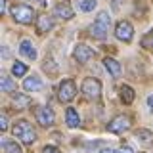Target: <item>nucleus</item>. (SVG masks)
<instances>
[{
    "label": "nucleus",
    "mask_w": 153,
    "mask_h": 153,
    "mask_svg": "<svg viewBox=\"0 0 153 153\" xmlns=\"http://www.w3.org/2000/svg\"><path fill=\"white\" fill-rule=\"evenodd\" d=\"M121 100L124 103H132L134 102V90L130 86H121Z\"/></svg>",
    "instance_id": "nucleus-17"
},
{
    "label": "nucleus",
    "mask_w": 153,
    "mask_h": 153,
    "mask_svg": "<svg viewBox=\"0 0 153 153\" xmlns=\"http://www.w3.org/2000/svg\"><path fill=\"white\" fill-rule=\"evenodd\" d=\"M130 126H132L130 119L124 117V115H119V117H115L113 121L107 124V130L113 132V134H121V132H124V130H128Z\"/></svg>",
    "instance_id": "nucleus-7"
},
{
    "label": "nucleus",
    "mask_w": 153,
    "mask_h": 153,
    "mask_svg": "<svg viewBox=\"0 0 153 153\" xmlns=\"http://www.w3.org/2000/svg\"><path fill=\"white\" fill-rule=\"evenodd\" d=\"M13 103H16V107H19V109L29 107V105H31V98H29V96H23V94H16L13 96Z\"/></svg>",
    "instance_id": "nucleus-16"
},
{
    "label": "nucleus",
    "mask_w": 153,
    "mask_h": 153,
    "mask_svg": "<svg viewBox=\"0 0 153 153\" xmlns=\"http://www.w3.org/2000/svg\"><path fill=\"white\" fill-rule=\"evenodd\" d=\"M147 105H149V109H153V94L147 98Z\"/></svg>",
    "instance_id": "nucleus-29"
},
{
    "label": "nucleus",
    "mask_w": 153,
    "mask_h": 153,
    "mask_svg": "<svg viewBox=\"0 0 153 153\" xmlns=\"http://www.w3.org/2000/svg\"><path fill=\"white\" fill-rule=\"evenodd\" d=\"M12 73H13V76H25V73H27V65L21 63V61H16V63L12 65Z\"/></svg>",
    "instance_id": "nucleus-20"
},
{
    "label": "nucleus",
    "mask_w": 153,
    "mask_h": 153,
    "mask_svg": "<svg viewBox=\"0 0 153 153\" xmlns=\"http://www.w3.org/2000/svg\"><path fill=\"white\" fill-rule=\"evenodd\" d=\"M12 132H13V136L19 138V140H21L23 143H27V146H31V143L36 140V132L33 130V126H31L27 121L16 123V126L12 128Z\"/></svg>",
    "instance_id": "nucleus-2"
},
{
    "label": "nucleus",
    "mask_w": 153,
    "mask_h": 153,
    "mask_svg": "<svg viewBox=\"0 0 153 153\" xmlns=\"http://www.w3.org/2000/svg\"><path fill=\"white\" fill-rule=\"evenodd\" d=\"M54 16L59 17V19H71L73 17V10H71V6L67 2H59L54 8Z\"/></svg>",
    "instance_id": "nucleus-10"
},
{
    "label": "nucleus",
    "mask_w": 153,
    "mask_h": 153,
    "mask_svg": "<svg viewBox=\"0 0 153 153\" xmlns=\"http://www.w3.org/2000/svg\"><path fill=\"white\" fill-rule=\"evenodd\" d=\"M151 33H153V31H151Z\"/></svg>",
    "instance_id": "nucleus-32"
},
{
    "label": "nucleus",
    "mask_w": 153,
    "mask_h": 153,
    "mask_svg": "<svg viewBox=\"0 0 153 153\" xmlns=\"http://www.w3.org/2000/svg\"><path fill=\"white\" fill-rule=\"evenodd\" d=\"M0 86H2L4 92H13V88H16L13 80L10 79V76H6V75H2V79H0Z\"/></svg>",
    "instance_id": "nucleus-22"
},
{
    "label": "nucleus",
    "mask_w": 153,
    "mask_h": 153,
    "mask_svg": "<svg viewBox=\"0 0 153 153\" xmlns=\"http://www.w3.org/2000/svg\"><path fill=\"white\" fill-rule=\"evenodd\" d=\"M35 117H36L38 124H40V126H46V128L52 126L54 121H56V115H54V111H52L48 105H40V107H36Z\"/></svg>",
    "instance_id": "nucleus-6"
},
{
    "label": "nucleus",
    "mask_w": 153,
    "mask_h": 153,
    "mask_svg": "<svg viewBox=\"0 0 153 153\" xmlns=\"http://www.w3.org/2000/svg\"><path fill=\"white\" fill-rule=\"evenodd\" d=\"M2 147H4V153H21V147L16 142H10V140H2Z\"/></svg>",
    "instance_id": "nucleus-19"
},
{
    "label": "nucleus",
    "mask_w": 153,
    "mask_h": 153,
    "mask_svg": "<svg viewBox=\"0 0 153 153\" xmlns=\"http://www.w3.org/2000/svg\"><path fill=\"white\" fill-rule=\"evenodd\" d=\"M65 119H67V126H69V128H76L80 124V117H79V113H76L73 107H67Z\"/></svg>",
    "instance_id": "nucleus-14"
},
{
    "label": "nucleus",
    "mask_w": 153,
    "mask_h": 153,
    "mask_svg": "<svg viewBox=\"0 0 153 153\" xmlns=\"http://www.w3.org/2000/svg\"><path fill=\"white\" fill-rule=\"evenodd\" d=\"M54 27V23H52V19L48 17V16H40L36 19V29H38V33H46V31H50V29Z\"/></svg>",
    "instance_id": "nucleus-15"
},
{
    "label": "nucleus",
    "mask_w": 153,
    "mask_h": 153,
    "mask_svg": "<svg viewBox=\"0 0 153 153\" xmlns=\"http://www.w3.org/2000/svg\"><path fill=\"white\" fill-rule=\"evenodd\" d=\"M100 153H115V151H113V149H109V147H107V149H102Z\"/></svg>",
    "instance_id": "nucleus-30"
},
{
    "label": "nucleus",
    "mask_w": 153,
    "mask_h": 153,
    "mask_svg": "<svg viewBox=\"0 0 153 153\" xmlns=\"http://www.w3.org/2000/svg\"><path fill=\"white\" fill-rule=\"evenodd\" d=\"M12 16H13V19H16L17 23L29 25V23H33L35 12H33V8L25 6V4H16V6H12Z\"/></svg>",
    "instance_id": "nucleus-3"
},
{
    "label": "nucleus",
    "mask_w": 153,
    "mask_h": 153,
    "mask_svg": "<svg viewBox=\"0 0 153 153\" xmlns=\"http://www.w3.org/2000/svg\"><path fill=\"white\" fill-rule=\"evenodd\" d=\"M82 94L90 100H100V96H102V82L98 79H92V76L84 79L82 80Z\"/></svg>",
    "instance_id": "nucleus-4"
},
{
    "label": "nucleus",
    "mask_w": 153,
    "mask_h": 153,
    "mask_svg": "<svg viewBox=\"0 0 153 153\" xmlns=\"http://www.w3.org/2000/svg\"><path fill=\"white\" fill-rule=\"evenodd\" d=\"M23 88L29 90V92H38V90H42V80L38 79V76H27L25 80H23Z\"/></svg>",
    "instance_id": "nucleus-11"
},
{
    "label": "nucleus",
    "mask_w": 153,
    "mask_h": 153,
    "mask_svg": "<svg viewBox=\"0 0 153 153\" xmlns=\"http://www.w3.org/2000/svg\"><path fill=\"white\" fill-rule=\"evenodd\" d=\"M38 4H40V6H46V0H36Z\"/></svg>",
    "instance_id": "nucleus-31"
},
{
    "label": "nucleus",
    "mask_w": 153,
    "mask_h": 153,
    "mask_svg": "<svg viewBox=\"0 0 153 153\" xmlns=\"http://www.w3.org/2000/svg\"><path fill=\"white\" fill-rule=\"evenodd\" d=\"M75 94H76V86H75V82L71 79H65L63 82L59 84V88H57V98H59V102H63V103L71 102V100L75 98Z\"/></svg>",
    "instance_id": "nucleus-5"
},
{
    "label": "nucleus",
    "mask_w": 153,
    "mask_h": 153,
    "mask_svg": "<svg viewBox=\"0 0 153 153\" xmlns=\"http://www.w3.org/2000/svg\"><path fill=\"white\" fill-rule=\"evenodd\" d=\"M117 153H134V151H132V147H128V146H126V147H121V149H119Z\"/></svg>",
    "instance_id": "nucleus-27"
},
{
    "label": "nucleus",
    "mask_w": 153,
    "mask_h": 153,
    "mask_svg": "<svg viewBox=\"0 0 153 153\" xmlns=\"http://www.w3.org/2000/svg\"><path fill=\"white\" fill-rule=\"evenodd\" d=\"M103 65H105V69L111 73V76H119V75H121V63H119L117 59H113V57H105Z\"/></svg>",
    "instance_id": "nucleus-13"
},
{
    "label": "nucleus",
    "mask_w": 153,
    "mask_h": 153,
    "mask_svg": "<svg viewBox=\"0 0 153 153\" xmlns=\"http://www.w3.org/2000/svg\"><path fill=\"white\" fill-rule=\"evenodd\" d=\"M44 71H50L52 75H56V73H57V67H56V63H54L52 59H46V61H44Z\"/></svg>",
    "instance_id": "nucleus-23"
},
{
    "label": "nucleus",
    "mask_w": 153,
    "mask_h": 153,
    "mask_svg": "<svg viewBox=\"0 0 153 153\" xmlns=\"http://www.w3.org/2000/svg\"><path fill=\"white\" fill-rule=\"evenodd\" d=\"M136 138H138V142H142V143H151L153 142V134L149 130H146V128L138 130L136 132Z\"/></svg>",
    "instance_id": "nucleus-18"
},
{
    "label": "nucleus",
    "mask_w": 153,
    "mask_h": 153,
    "mask_svg": "<svg viewBox=\"0 0 153 153\" xmlns=\"http://www.w3.org/2000/svg\"><path fill=\"white\" fill-rule=\"evenodd\" d=\"M44 153H61L57 147H54V146H46L44 147Z\"/></svg>",
    "instance_id": "nucleus-25"
},
{
    "label": "nucleus",
    "mask_w": 153,
    "mask_h": 153,
    "mask_svg": "<svg viewBox=\"0 0 153 153\" xmlns=\"http://www.w3.org/2000/svg\"><path fill=\"white\" fill-rule=\"evenodd\" d=\"M90 57H94V50H92V48H88L86 44H79L75 48V59L79 61V63H86Z\"/></svg>",
    "instance_id": "nucleus-9"
},
{
    "label": "nucleus",
    "mask_w": 153,
    "mask_h": 153,
    "mask_svg": "<svg viewBox=\"0 0 153 153\" xmlns=\"http://www.w3.org/2000/svg\"><path fill=\"white\" fill-rule=\"evenodd\" d=\"M0 128H2V132L8 128V117H6V115H2V117H0Z\"/></svg>",
    "instance_id": "nucleus-24"
},
{
    "label": "nucleus",
    "mask_w": 153,
    "mask_h": 153,
    "mask_svg": "<svg viewBox=\"0 0 153 153\" xmlns=\"http://www.w3.org/2000/svg\"><path fill=\"white\" fill-rule=\"evenodd\" d=\"M121 2H123V0H113V4H111V6H113L115 12H119V10H121Z\"/></svg>",
    "instance_id": "nucleus-26"
},
{
    "label": "nucleus",
    "mask_w": 153,
    "mask_h": 153,
    "mask_svg": "<svg viewBox=\"0 0 153 153\" xmlns=\"http://www.w3.org/2000/svg\"><path fill=\"white\" fill-rule=\"evenodd\" d=\"M6 2L8 0H0V12L2 13H6Z\"/></svg>",
    "instance_id": "nucleus-28"
},
{
    "label": "nucleus",
    "mask_w": 153,
    "mask_h": 153,
    "mask_svg": "<svg viewBox=\"0 0 153 153\" xmlns=\"http://www.w3.org/2000/svg\"><path fill=\"white\" fill-rule=\"evenodd\" d=\"M115 36L123 42H130L134 36V29L128 21H119L117 27H115Z\"/></svg>",
    "instance_id": "nucleus-8"
},
{
    "label": "nucleus",
    "mask_w": 153,
    "mask_h": 153,
    "mask_svg": "<svg viewBox=\"0 0 153 153\" xmlns=\"http://www.w3.org/2000/svg\"><path fill=\"white\" fill-rule=\"evenodd\" d=\"M96 6H98L96 0H79V10L80 12H92Z\"/></svg>",
    "instance_id": "nucleus-21"
},
{
    "label": "nucleus",
    "mask_w": 153,
    "mask_h": 153,
    "mask_svg": "<svg viewBox=\"0 0 153 153\" xmlns=\"http://www.w3.org/2000/svg\"><path fill=\"white\" fill-rule=\"evenodd\" d=\"M109 25H111V17H109V13H107V12H100V13H98V19H96L94 25L90 27V33H92V36L100 38V40H103V38L107 36Z\"/></svg>",
    "instance_id": "nucleus-1"
},
{
    "label": "nucleus",
    "mask_w": 153,
    "mask_h": 153,
    "mask_svg": "<svg viewBox=\"0 0 153 153\" xmlns=\"http://www.w3.org/2000/svg\"><path fill=\"white\" fill-rule=\"evenodd\" d=\"M19 52H21V56H25L27 59H36V50H35V46H33L31 40H23L21 46H19Z\"/></svg>",
    "instance_id": "nucleus-12"
}]
</instances>
